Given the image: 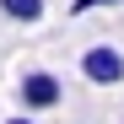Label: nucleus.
<instances>
[{"mask_svg":"<svg viewBox=\"0 0 124 124\" xmlns=\"http://www.w3.org/2000/svg\"><path fill=\"white\" fill-rule=\"evenodd\" d=\"M16 102H22V113H43V108H59L65 102V86H59L54 70H27L16 81Z\"/></svg>","mask_w":124,"mask_h":124,"instance_id":"obj_1","label":"nucleus"},{"mask_svg":"<svg viewBox=\"0 0 124 124\" xmlns=\"http://www.w3.org/2000/svg\"><path fill=\"white\" fill-rule=\"evenodd\" d=\"M81 76H86L92 86H119L124 81V54L113 43H92L86 54H81Z\"/></svg>","mask_w":124,"mask_h":124,"instance_id":"obj_2","label":"nucleus"},{"mask_svg":"<svg viewBox=\"0 0 124 124\" xmlns=\"http://www.w3.org/2000/svg\"><path fill=\"white\" fill-rule=\"evenodd\" d=\"M0 11H6L11 22H22V27L43 22V0H0Z\"/></svg>","mask_w":124,"mask_h":124,"instance_id":"obj_3","label":"nucleus"},{"mask_svg":"<svg viewBox=\"0 0 124 124\" xmlns=\"http://www.w3.org/2000/svg\"><path fill=\"white\" fill-rule=\"evenodd\" d=\"M102 6H124V0H70V16H86V11H102Z\"/></svg>","mask_w":124,"mask_h":124,"instance_id":"obj_4","label":"nucleus"},{"mask_svg":"<svg viewBox=\"0 0 124 124\" xmlns=\"http://www.w3.org/2000/svg\"><path fill=\"white\" fill-rule=\"evenodd\" d=\"M6 124H38V119H32V113H11Z\"/></svg>","mask_w":124,"mask_h":124,"instance_id":"obj_5","label":"nucleus"}]
</instances>
